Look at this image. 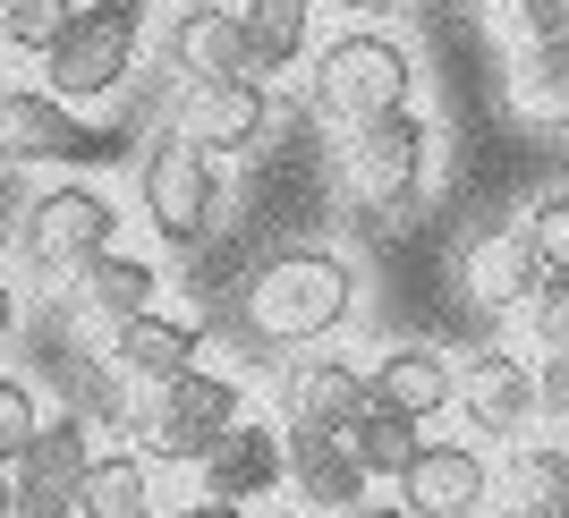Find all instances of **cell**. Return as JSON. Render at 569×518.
I'll return each instance as SVG.
<instances>
[{"mask_svg":"<svg viewBox=\"0 0 569 518\" xmlns=\"http://www.w3.org/2000/svg\"><path fill=\"white\" fill-rule=\"evenodd\" d=\"M357 315V272L323 247H289V256L247 272V331L263 349H315Z\"/></svg>","mask_w":569,"mask_h":518,"instance_id":"6da1fadb","label":"cell"},{"mask_svg":"<svg viewBox=\"0 0 569 518\" xmlns=\"http://www.w3.org/2000/svg\"><path fill=\"white\" fill-rule=\"evenodd\" d=\"M144 60V0H77L69 26L43 51V94H60L69 111L111 102Z\"/></svg>","mask_w":569,"mask_h":518,"instance_id":"7a4b0ae2","label":"cell"},{"mask_svg":"<svg viewBox=\"0 0 569 518\" xmlns=\"http://www.w3.org/2000/svg\"><path fill=\"white\" fill-rule=\"evenodd\" d=\"M408 94H417V60L382 26H349V34H332V43L315 51V111L340 119V128L400 111Z\"/></svg>","mask_w":569,"mask_h":518,"instance_id":"3957f363","label":"cell"},{"mask_svg":"<svg viewBox=\"0 0 569 518\" xmlns=\"http://www.w3.org/2000/svg\"><path fill=\"white\" fill-rule=\"evenodd\" d=\"M137 196H144V221H153L162 247H204L221 221V153L188 145L179 128H162L137 162Z\"/></svg>","mask_w":569,"mask_h":518,"instance_id":"277c9868","label":"cell"},{"mask_svg":"<svg viewBox=\"0 0 569 518\" xmlns=\"http://www.w3.org/2000/svg\"><path fill=\"white\" fill-rule=\"evenodd\" d=\"M238 382L213 375V366H188V375L153 382V400L128 417V434H137V459L153 468V459H204V450L221 442L238 425Z\"/></svg>","mask_w":569,"mask_h":518,"instance_id":"5b68a950","label":"cell"},{"mask_svg":"<svg viewBox=\"0 0 569 518\" xmlns=\"http://www.w3.org/2000/svg\"><path fill=\"white\" fill-rule=\"evenodd\" d=\"M426 162H433V128H426V111H417V102H400V111H382V119H357L349 145H340V179H349V196H357L366 212L417 205Z\"/></svg>","mask_w":569,"mask_h":518,"instance_id":"8992f818","label":"cell"},{"mask_svg":"<svg viewBox=\"0 0 569 518\" xmlns=\"http://www.w3.org/2000/svg\"><path fill=\"white\" fill-rule=\"evenodd\" d=\"M119 230V205L86 179H60L26 205V263H43V272H77V263H94Z\"/></svg>","mask_w":569,"mask_h":518,"instance_id":"52a82bcc","label":"cell"},{"mask_svg":"<svg viewBox=\"0 0 569 518\" xmlns=\"http://www.w3.org/2000/svg\"><path fill=\"white\" fill-rule=\"evenodd\" d=\"M170 128L204 153H256V137L272 128V94H263V77H179Z\"/></svg>","mask_w":569,"mask_h":518,"instance_id":"ba28073f","label":"cell"},{"mask_svg":"<svg viewBox=\"0 0 569 518\" xmlns=\"http://www.w3.org/2000/svg\"><path fill=\"white\" fill-rule=\"evenodd\" d=\"M281 485L298 494L307 518H349L375 476L357 468L349 434H332V425H281Z\"/></svg>","mask_w":569,"mask_h":518,"instance_id":"9c48e42d","label":"cell"},{"mask_svg":"<svg viewBox=\"0 0 569 518\" xmlns=\"http://www.w3.org/2000/svg\"><path fill=\"white\" fill-rule=\"evenodd\" d=\"M391 485H400L408 518H476L485 494H493V468H485L476 442H417V459Z\"/></svg>","mask_w":569,"mask_h":518,"instance_id":"30bf717a","label":"cell"},{"mask_svg":"<svg viewBox=\"0 0 569 518\" xmlns=\"http://www.w3.org/2000/svg\"><path fill=\"white\" fill-rule=\"evenodd\" d=\"M102 137L43 86H0V162H86Z\"/></svg>","mask_w":569,"mask_h":518,"instance_id":"8fae6325","label":"cell"},{"mask_svg":"<svg viewBox=\"0 0 569 518\" xmlns=\"http://www.w3.org/2000/svg\"><path fill=\"white\" fill-rule=\"evenodd\" d=\"M459 408H468L476 434H493V442H510V434H527L536 425V366L510 349H485L459 375Z\"/></svg>","mask_w":569,"mask_h":518,"instance_id":"7c38bea8","label":"cell"},{"mask_svg":"<svg viewBox=\"0 0 569 518\" xmlns=\"http://www.w3.org/2000/svg\"><path fill=\"white\" fill-rule=\"evenodd\" d=\"M196 323H179V315H162V307H144V315H119L111 323V375L119 382H170V375H188L196 366Z\"/></svg>","mask_w":569,"mask_h":518,"instance_id":"4fadbf2b","label":"cell"},{"mask_svg":"<svg viewBox=\"0 0 569 518\" xmlns=\"http://www.w3.org/2000/svg\"><path fill=\"white\" fill-rule=\"evenodd\" d=\"M196 468H204V494H213V501L281 494V434H272V425H256V417H238L230 434L196 459Z\"/></svg>","mask_w":569,"mask_h":518,"instance_id":"5bb4252c","label":"cell"},{"mask_svg":"<svg viewBox=\"0 0 569 518\" xmlns=\"http://www.w3.org/2000/svg\"><path fill=\"white\" fill-rule=\"evenodd\" d=\"M357 408H366V375H357L349 357H298V366H281V417L289 425H332V434H349Z\"/></svg>","mask_w":569,"mask_h":518,"instance_id":"9a60e30c","label":"cell"},{"mask_svg":"<svg viewBox=\"0 0 569 518\" xmlns=\"http://www.w3.org/2000/svg\"><path fill=\"white\" fill-rule=\"evenodd\" d=\"M162 51H170V69H179V77H256V69H247V26H238V9H221V0L179 9Z\"/></svg>","mask_w":569,"mask_h":518,"instance_id":"2e32d148","label":"cell"},{"mask_svg":"<svg viewBox=\"0 0 569 518\" xmlns=\"http://www.w3.org/2000/svg\"><path fill=\"white\" fill-rule=\"evenodd\" d=\"M459 281H468V298L485 315H519L527 289L545 281V263H536V247H527V230H485L468 247V263H459Z\"/></svg>","mask_w":569,"mask_h":518,"instance_id":"e0dca14e","label":"cell"},{"mask_svg":"<svg viewBox=\"0 0 569 518\" xmlns=\"http://www.w3.org/2000/svg\"><path fill=\"white\" fill-rule=\"evenodd\" d=\"M366 400H382V408H400V417H442V408L459 400V375H451V357L442 349H382V366L366 375Z\"/></svg>","mask_w":569,"mask_h":518,"instance_id":"ac0fdd59","label":"cell"},{"mask_svg":"<svg viewBox=\"0 0 569 518\" xmlns=\"http://www.w3.org/2000/svg\"><path fill=\"white\" fill-rule=\"evenodd\" d=\"M238 26H247V69L256 77H289L298 60H307L315 0H238Z\"/></svg>","mask_w":569,"mask_h":518,"instance_id":"d6986e66","label":"cell"},{"mask_svg":"<svg viewBox=\"0 0 569 518\" xmlns=\"http://www.w3.org/2000/svg\"><path fill=\"white\" fill-rule=\"evenodd\" d=\"M510 111L527 128H569V34H545L510 60Z\"/></svg>","mask_w":569,"mask_h":518,"instance_id":"ffe728a7","label":"cell"},{"mask_svg":"<svg viewBox=\"0 0 569 518\" xmlns=\"http://www.w3.org/2000/svg\"><path fill=\"white\" fill-rule=\"evenodd\" d=\"M69 281H77V298H86L102 323H119V315H144L153 298H162V272H153L144 256H119V247H102L94 263H77Z\"/></svg>","mask_w":569,"mask_h":518,"instance_id":"44dd1931","label":"cell"},{"mask_svg":"<svg viewBox=\"0 0 569 518\" xmlns=\"http://www.w3.org/2000/svg\"><path fill=\"white\" fill-rule=\"evenodd\" d=\"M153 510V468L137 450H94L77 476V518H144Z\"/></svg>","mask_w":569,"mask_h":518,"instance_id":"7402d4cb","label":"cell"},{"mask_svg":"<svg viewBox=\"0 0 569 518\" xmlns=\"http://www.w3.org/2000/svg\"><path fill=\"white\" fill-rule=\"evenodd\" d=\"M86 459H94V434H86V417L77 408H60V417L34 425V442L18 450V468L26 485H60V494H77V476H86Z\"/></svg>","mask_w":569,"mask_h":518,"instance_id":"603a6c76","label":"cell"},{"mask_svg":"<svg viewBox=\"0 0 569 518\" xmlns=\"http://www.w3.org/2000/svg\"><path fill=\"white\" fill-rule=\"evenodd\" d=\"M417 442H426V425L400 417V408H382V400H366L357 425H349V450H357V468H366V476H400L408 459H417Z\"/></svg>","mask_w":569,"mask_h":518,"instance_id":"cb8c5ba5","label":"cell"},{"mask_svg":"<svg viewBox=\"0 0 569 518\" xmlns=\"http://www.w3.org/2000/svg\"><path fill=\"white\" fill-rule=\"evenodd\" d=\"M519 501L536 518H569V442H536V450H519Z\"/></svg>","mask_w":569,"mask_h":518,"instance_id":"d4e9b609","label":"cell"},{"mask_svg":"<svg viewBox=\"0 0 569 518\" xmlns=\"http://www.w3.org/2000/svg\"><path fill=\"white\" fill-rule=\"evenodd\" d=\"M69 9H77V0H0V43H9V51H34V60H43L51 34L69 26Z\"/></svg>","mask_w":569,"mask_h":518,"instance_id":"484cf974","label":"cell"},{"mask_svg":"<svg viewBox=\"0 0 569 518\" xmlns=\"http://www.w3.org/2000/svg\"><path fill=\"white\" fill-rule=\"evenodd\" d=\"M519 315H527V340L545 357H569V272H545V281L527 289Z\"/></svg>","mask_w":569,"mask_h":518,"instance_id":"4316f807","label":"cell"},{"mask_svg":"<svg viewBox=\"0 0 569 518\" xmlns=\"http://www.w3.org/2000/svg\"><path fill=\"white\" fill-rule=\"evenodd\" d=\"M519 230H527V247H536V263H545V272H569V188L536 196Z\"/></svg>","mask_w":569,"mask_h":518,"instance_id":"83f0119b","label":"cell"},{"mask_svg":"<svg viewBox=\"0 0 569 518\" xmlns=\"http://www.w3.org/2000/svg\"><path fill=\"white\" fill-rule=\"evenodd\" d=\"M485 18L510 26L519 43H545V34H569V0H485Z\"/></svg>","mask_w":569,"mask_h":518,"instance_id":"f1b7e54d","label":"cell"},{"mask_svg":"<svg viewBox=\"0 0 569 518\" xmlns=\"http://www.w3.org/2000/svg\"><path fill=\"white\" fill-rule=\"evenodd\" d=\"M34 425H43V408H34V391L0 375V468H18V450L34 442Z\"/></svg>","mask_w":569,"mask_h":518,"instance_id":"f546056e","label":"cell"},{"mask_svg":"<svg viewBox=\"0 0 569 518\" xmlns=\"http://www.w3.org/2000/svg\"><path fill=\"white\" fill-rule=\"evenodd\" d=\"M9 518H77V494H60V485H26V476H9Z\"/></svg>","mask_w":569,"mask_h":518,"instance_id":"4dcf8cb0","label":"cell"},{"mask_svg":"<svg viewBox=\"0 0 569 518\" xmlns=\"http://www.w3.org/2000/svg\"><path fill=\"white\" fill-rule=\"evenodd\" d=\"M536 417L569 425V357H545V366H536Z\"/></svg>","mask_w":569,"mask_h":518,"instance_id":"1f68e13d","label":"cell"},{"mask_svg":"<svg viewBox=\"0 0 569 518\" xmlns=\"http://www.w3.org/2000/svg\"><path fill=\"white\" fill-rule=\"evenodd\" d=\"M9 331H18V281L0 272V349H9Z\"/></svg>","mask_w":569,"mask_h":518,"instance_id":"d6a6232c","label":"cell"},{"mask_svg":"<svg viewBox=\"0 0 569 518\" xmlns=\"http://www.w3.org/2000/svg\"><path fill=\"white\" fill-rule=\"evenodd\" d=\"M179 518H247V501H213V494H204V501H188Z\"/></svg>","mask_w":569,"mask_h":518,"instance_id":"836d02e7","label":"cell"},{"mask_svg":"<svg viewBox=\"0 0 569 518\" xmlns=\"http://www.w3.org/2000/svg\"><path fill=\"white\" fill-rule=\"evenodd\" d=\"M332 9H349L357 26H375V18H391V9H400V0H332Z\"/></svg>","mask_w":569,"mask_h":518,"instance_id":"e575fe53","label":"cell"},{"mask_svg":"<svg viewBox=\"0 0 569 518\" xmlns=\"http://www.w3.org/2000/svg\"><path fill=\"white\" fill-rule=\"evenodd\" d=\"M349 518H408V510H400V501H357Z\"/></svg>","mask_w":569,"mask_h":518,"instance_id":"d590c367","label":"cell"},{"mask_svg":"<svg viewBox=\"0 0 569 518\" xmlns=\"http://www.w3.org/2000/svg\"><path fill=\"white\" fill-rule=\"evenodd\" d=\"M476 518H536V510H527V501H510V510H476Z\"/></svg>","mask_w":569,"mask_h":518,"instance_id":"8d00e7d4","label":"cell"},{"mask_svg":"<svg viewBox=\"0 0 569 518\" xmlns=\"http://www.w3.org/2000/svg\"><path fill=\"white\" fill-rule=\"evenodd\" d=\"M0 518H9V468H0Z\"/></svg>","mask_w":569,"mask_h":518,"instance_id":"74e56055","label":"cell"},{"mask_svg":"<svg viewBox=\"0 0 569 518\" xmlns=\"http://www.w3.org/2000/svg\"><path fill=\"white\" fill-rule=\"evenodd\" d=\"M0 60H9V43H0Z\"/></svg>","mask_w":569,"mask_h":518,"instance_id":"f35d334b","label":"cell"}]
</instances>
